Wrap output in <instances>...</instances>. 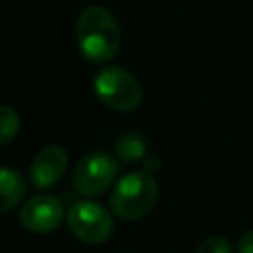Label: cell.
<instances>
[{
    "label": "cell",
    "instance_id": "1",
    "mask_svg": "<svg viewBox=\"0 0 253 253\" xmlns=\"http://www.w3.org/2000/svg\"><path fill=\"white\" fill-rule=\"evenodd\" d=\"M79 51L95 63L115 57L121 47V28L115 16L103 6H87L81 10L75 24Z\"/></svg>",
    "mask_w": 253,
    "mask_h": 253
},
{
    "label": "cell",
    "instance_id": "2",
    "mask_svg": "<svg viewBox=\"0 0 253 253\" xmlns=\"http://www.w3.org/2000/svg\"><path fill=\"white\" fill-rule=\"evenodd\" d=\"M158 200V186L146 170L128 172L119 178L111 192V210L117 217L134 221L152 211Z\"/></svg>",
    "mask_w": 253,
    "mask_h": 253
},
{
    "label": "cell",
    "instance_id": "3",
    "mask_svg": "<svg viewBox=\"0 0 253 253\" xmlns=\"http://www.w3.org/2000/svg\"><path fill=\"white\" fill-rule=\"evenodd\" d=\"M93 89L105 107L121 113L134 111L142 101V87L138 79L119 65L103 67L93 79Z\"/></svg>",
    "mask_w": 253,
    "mask_h": 253
},
{
    "label": "cell",
    "instance_id": "4",
    "mask_svg": "<svg viewBox=\"0 0 253 253\" xmlns=\"http://www.w3.org/2000/svg\"><path fill=\"white\" fill-rule=\"evenodd\" d=\"M119 176V162L113 154L95 150L85 154L73 168L71 184L83 198H95L109 190Z\"/></svg>",
    "mask_w": 253,
    "mask_h": 253
},
{
    "label": "cell",
    "instance_id": "5",
    "mask_svg": "<svg viewBox=\"0 0 253 253\" xmlns=\"http://www.w3.org/2000/svg\"><path fill=\"white\" fill-rule=\"evenodd\" d=\"M65 221L71 233L89 245H99L113 233V215L103 206L89 200L73 202L65 211Z\"/></svg>",
    "mask_w": 253,
    "mask_h": 253
},
{
    "label": "cell",
    "instance_id": "6",
    "mask_svg": "<svg viewBox=\"0 0 253 253\" xmlns=\"http://www.w3.org/2000/svg\"><path fill=\"white\" fill-rule=\"evenodd\" d=\"M65 217L61 202L53 196H34L20 210V223L32 233H51Z\"/></svg>",
    "mask_w": 253,
    "mask_h": 253
},
{
    "label": "cell",
    "instance_id": "7",
    "mask_svg": "<svg viewBox=\"0 0 253 253\" xmlns=\"http://www.w3.org/2000/svg\"><path fill=\"white\" fill-rule=\"evenodd\" d=\"M67 170V152L59 144H47L43 146L32 160L28 170V180L34 188L45 190L55 186Z\"/></svg>",
    "mask_w": 253,
    "mask_h": 253
},
{
    "label": "cell",
    "instance_id": "8",
    "mask_svg": "<svg viewBox=\"0 0 253 253\" xmlns=\"http://www.w3.org/2000/svg\"><path fill=\"white\" fill-rule=\"evenodd\" d=\"M26 194L24 178L8 166H0V213L14 210Z\"/></svg>",
    "mask_w": 253,
    "mask_h": 253
},
{
    "label": "cell",
    "instance_id": "9",
    "mask_svg": "<svg viewBox=\"0 0 253 253\" xmlns=\"http://www.w3.org/2000/svg\"><path fill=\"white\" fill-rule=\"evenodd\" d=\"M115 152L123 162H136L146 154V140L138 132H126L115 142Z\"/></svg>",
    "mask_w": 253,
    "mask_h": 253
},
{
    "label": "cell",
    "instance_id": "10",
    "mask_svg": "<svg viewBox=\"0 0 253 253\" xmlns=\"http://www.w3.org/2000/svg\"><path fill=\"white\" fill-rule=\"evenodd\" d=\"M18 132H20L18 113L8 105H0V146L12 142L18 136Z\"/></svg>",
    "mask_w": 253,
    "mask_h": 253
},
{
    "label": "cell",
    "instance_id": "11",
    "mask_svg": "<svg viewBox=\"0 0 253 253\" xmlns=\"http://www.w3.org/2000/svg\"><path fill=\"white\" fill-rule=\"evenodd\" d=\"M194 253H233V249H231L229 239L215 235V237H208V239H204V241L196 247Z\"/></svg>",
    "mask_w": 253,
    "mask_h": 253
},
{
    "label": "cell",
    "instance_id": "12",
    "mask_svg": "<svg viewBox=\"0 0 253 253\" xmlns=\"http://www.w3.org/2000/svg\"><path fill=\"white\" fill-rule=\"evenodd\" d=\"M237 253H253V229L245 231V233L239 237Z\"/></svg>",
    "mask_w": 253,
    "mask_h": 253
}]
</instances>
